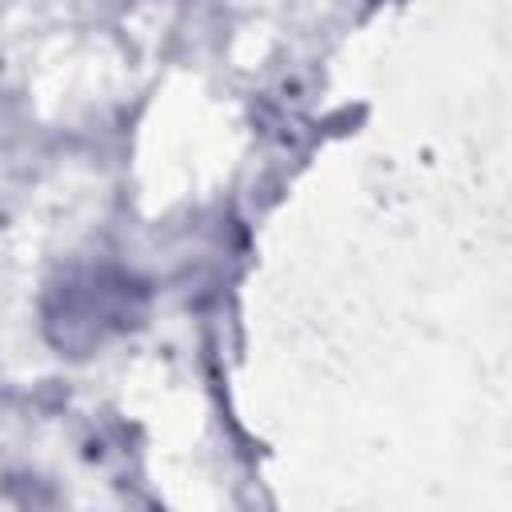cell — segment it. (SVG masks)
I'll list each match as a JSON object with an SVG mask.
<instances>
[{
	"label": "cell",
	"instance_id": "6da1fadb",
	"mask_svg": "<svg viewBox=\"0 0 512 512\" xmlns=\"http://www.w3.org/2000/svg\"><path fill=\"white\" fill-rule=\"evenodd\" d=\"M60 304L48 308V328H56L60 348H88L100 344L108 332L132 324V280L108 276V272H84L72 276L64 288H56Z\"/></svg>",
	"mask_w": 512,
	"mask_h": 512
}]
</instances>
